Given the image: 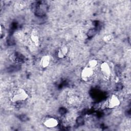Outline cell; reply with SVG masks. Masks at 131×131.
I'll return each instance as SVG.
<instances>
[{"label": "cell", "mask_w": 131, "mask_h": 131, "mask_svg": "<svg viewBox=\"0 0 131 131\" xmlns=\"http://www.w3.org/2000/svg\"><path fill=\"white\" fill-rule=\"evenodd\" d=\"M68 48L67 46H61L57 51V57L60 59L64 58L68 54Z\"/></svg>", "instance_id": "8"}, {"label": "cell", "mask_w": 131, "mask_h": 131, "mask_svg": "<svg viewBox=\"0 0 131 131\" xmlns=\"http://www.w3.org/2000/svg\"><path fill=\"white\" fill-rule=\"evenodd\" d=\"M43 124L47 128H53L56 127L58 125V121L54 117H48L45 119Z\"/></svg>", "instance_id": "6"}, {"label": "cell", "mask_w": 131, "mask_h": 131, "mask_svg": "<svg viewBox=\"0 0 131 131\" xmlns=\"http://www.w3.org/2000/svg\"><path fill=\"white\" fill-rule=\"evenodd\" d=\"M94 75V69L86 66L84 67L80 73V77L81 79L84 81L89 80Z\"/></svg>", "instance_id": "2"}, {"label": "cell", "mask_w": 131, "mask_h": 131, "mask_svg": "<svg viewBox=\"0 0 131 131\" xmlns=\"http://www.w3.org/2000/svg\"><path fill=\"white\" fill-rule=\"evenodd\" d=\"M28 94L27 91L23 88H18L13 93L10 100L13 102L24 101L28 98Z\"/></svg>", "instance_id": "1"}, {"label": "cell", "mask_w": 131, "mask_h": 131, "mask_svg": "<svg viewBox=\"0 0 131 131\" xmlns=\"http://www.w3.org/2000/svg\"><path fill=\"white\" fill-rule=\"evenodd\" d=\"M113 38V36L112 34H106L103 36V40H104V41L107 42L112 40Z\"/></svg>", "instance_id": "11"}, {"label": "cell", "mask_w": 131, "mask_h": 131, "mask_svg": "<svg viewBox=\"0 0 131 131\" xmlns=\"http://www.w3.org/2000/svg\"><path fill=\"white\" fill-rule=\"evenodd\" d=\"M100 70L102 76L105 79H110L111 76V69L107 62L105 61L102 62L100 65Z\"/></svg>", "instance_id": "4"}, {"label": "cell", "mask_w": 131, "mask_h": 131, "mask_svg": "<svg viewBox=\"0 0 131 131\" xmlns=\"http://www.w3.org/2000/svg\"><path fill=\"white\" fill-rule=\"evenodd\" d=\"M30 39L32 45L38 47L40 43V38L38 31L36 29H33L30 33Z\"/></svg>", "instance_id": "5"}, {"label": "cell", "mask_w": 131, "mask_h": 131, "mask_svg": "<svg viewBox=\"0 0 131 131\" xmlns=\"http://www.w3.org/2000/svg\"><path fill=\"white\" fill-rule=\"evenodd\" d=\"M98 64V61L96 59H91L89 61L87 66H88L89 67L94 69H95V68H96L97 67Z\"/></svg>", "instance_id": "10"}, {"label": "cell", "mask_w": 131, "mask_h": 131, "mask_svg": "<svg viewBox=\"0 0 131 131\" xmlns=\"http://www.w3.org/2000/svg\"><path fill=\"white\" fill-rule=\"evenodd\" d=\"M67 102L70 105H75L79 102V98L76 95H72L67 98Z\"/></svg>", "instance_id": "9"}, {"label": "cell", "mask_w": 131, "mask_h": 131, "mask_svg": "<svg viewBox=\"0 0 131 131\" xmlns=\"http://www.w3.org/2000/svg\"><path fill=\"white\" fill-rule=\"evenodd\" d=\"M51 61V57L49 55H46L42 56L40 60L39 64L40 67L43 68L45 69L48 68L49 65L50 64Z\"/></svg>", "instance_id": "7"}, {"label": "cell", "mask_w": 131, "mask_h": 131, "mask_svg": "<svg viewBox=\"0 0 131 131\" xmlns=\"http://www.w3.org/2000/svg\"><path fill=\"white\" fill-rule=\"evenodd\" d=\"M121 101L119 97L115 94L112 95L108 98L107 103L106 107L110 109H113L119 106L120 105Z\"/></svg>", "instance_id": "3"}]
</instances>
